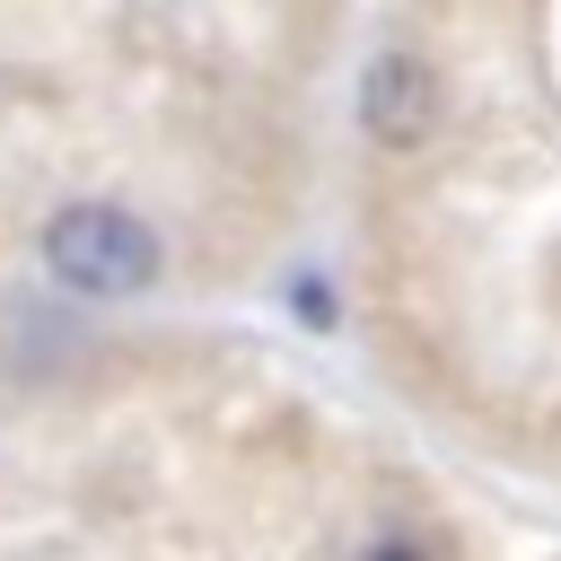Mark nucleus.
Segmentation results:
<instances>
[{"label": "nucleus", "mask_w": 561, "mask_h": 561, "mask_svg": "<svg viewBox=\"0 0 561 561\" xmlns=\"http://www.w3.org/2000/svg\"><path fill=\"white\" fill-rule=\"evenodd\" d=\"M35 245H44V272L79 298H149L167 272L158 228L140 210H114V202H61Z\"/></svg>", "instance_id": "1"}, {"label": "nucleus", "mask_w": 561, "mask_h": 561, "mask_svg": "<svg viewBox=\"0 0 561 561\" xmlns=\"http://www.w3.org/2000/svg\"><path fill=\"white\" fill-rule=\"evenodd\" d=\"M438 114H447V88H438V61L412 53V44H377L368 70H359V131L394 158L430 149L438 140Z\"/></svg>", "instance_id": "2"}]
</instances>
